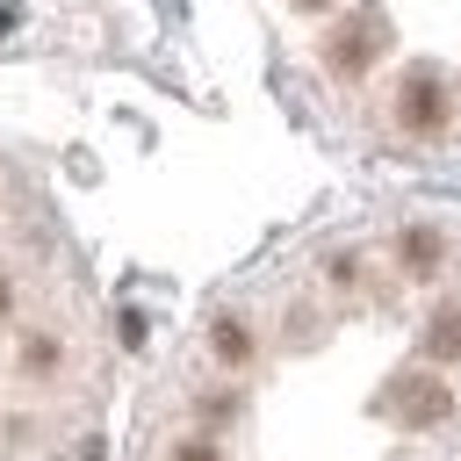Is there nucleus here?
I'll return each instance as SVG.
<instances>
[{"mask_svg": "<svg viewBox=\"0 0 461 461\" xmlns=\"http://www.w3.org/2000/svg\"><path fill=\"white\" fill-rule=\"evenodd\" d=\"M439 115H447L439 79H432V72H411V79H403V101H396V122H403V130H439Z\"/></svg>", "mask_w": 461, "mask_h": 461, "instance_id": "nucleus-1", "label": "nucleus"}, {"mask_svg": "<svg viewBox=\"0 0 461 461\" xmlns=\"http://www.w3.org/2000/svg\"><path fill=\"white\" fill-rule=\"evenodd\" d=\"M209 353H216V360H223V367H245V360H252V324H245V317H230V310H223V317H216V324H209Z\"/></svg>", "mask_w": 461, "mask_h": 461, "instance_id": "nucleus-2", "label": "nucleus"}, {"mask_svg": "<svg viewBox=\"0 0 461 461\" xmlns=\"http://www.w3.org/2000/svg\"><path fill=\"white\" fill-rule=\"evenodd\" d=\"M58 367H65V346H58L50 331H29V339H22V375H29V382H50Z\"/></svg>", "mask_w": 461, "mask_h": 461, "instance_id": "nucleus-3", "label": "nucleus"}, {"mask_svg": "<svg viewBox=\"0 0 461 461\" xmlns=\"http://www.w3.org/2000/svg\"><path fill=\"white\" fill-rule=\"evenodd\" d=\"M173 461H223V447L209 432H187V439H173Z\"/></svg>", "mask_w": 461, "mask_h": 461, "instance_id": "nucleus-4", "label": "nucleus"}, {"mask_svg": "<svg viewBox=\"0 0 461 461\" xmlns=\"http://www.w3.org/2000/svg\"><path fill=\"white\" fill-rule=\"evenodd\" d=\"M7 310H14V281L0 274V317H7Z\"/></svg>", "mask_w": 461, "mask_h": 461, "instance_id": "nucleus-5", "label": "nucleus"}]
</instances>
